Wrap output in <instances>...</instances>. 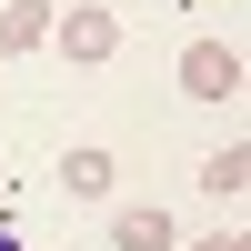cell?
Segmentation results:
<instances>
[{"instance_id": "cell-1", "label": "cell", "mask_w": 251, "mask_h": 251, "mask_svg": "<svg viewBox=\"0 0 251 251\" xmlns=\"http://www.w3.org/2000/svg\"><path fill=\"white\" fill-rule=\"evenodd\" d=\"M50 40H60V60L100 71V60L121 50V10H100V0H71V10H50Z\"/></svg>"}, {"instance_id": "cell-2", "label": "cell", "mask_w": 251, "mask_h": 251, "mask_svg": "<svg viewBox=\"0 0 251 251\" xmlns=\"http://www.w3.org/2000/svg\"><path fill=\"white\" fill-rule=\"evenodd\" d=\"M241 50H231V40H191V50H181V91H191V100H211V111H221V100H241Z\"/></svg>"}, {"instance_id": "cell-3", "label": "cell", "mask_w": 251, "mask_h": 251, "mask_svg": "<svg viewBox=\"0 0 251 251\" xmlns=\"http://www.w3.org/2000/svg\"><path fill=\"white\" fill-rule=\"evenodd\" d=\"M181 231H171V211L161 201H131V211H111V251H171Z\"/></svg>"}, {"instance_id": "cell-4", "label": "cell", "mask_w": 251, "mask_h": 251, "mask_svg": "<svg viewBox=\"0 0 251 251\" xmlns=\"http://www.w3.org/2000/svg\"><path fill=\"white\" fill-rule=\"evenodd\" d=\"M50 10H60V0H0V60L40 50V40H50Z\"/></svg>"}, {"instance_id": "cell-5", "label": "cell", "mask_w": 251, "mask_h": 251, "mask_svg": "<svg viewBox=\"0 0 251 251\" xmlns=\"http://www.w3.org/2000/svg\"><path fill=\"white\" fill-rule=\"evenodd\" d=\"M111 181H121V161H111V151H91V141H80V151H60V191H80V201H100Z\"/></svg>"}, {"instance_id": "cell-6", "label": "cell", "mask_w": 251, "mask_h": 251, "mask_svg": "<svg viewBox=\"0 0 251 251\" xmlns=\"http://www.w3.org/2000/svg\"><path fill=\"white\" fill-rule=\"evenodd\" d=\"M201 191H211V201H241L251 191V141H221V151L201 161Z\"/></svg>"}, {"instance_id": "cell-7", "label": "cell", "mask_w": 251, "mask_h": 251, "mask_svg": "<svg viewBox=\"0 0 251 251\" xmlns=\"http://www.w3.org/2000/svg\"><path fill=\"white\" fill-rule=\"evenodd\" d=\"M191 251H251V241L241 231H211V241H191Z\"/></svg>"}, {"instance_id": "cell-8", "label": "cell", "mask_w": 251, "mask_h": 251, "mask_svg": "<svg viewBox=\"0 0 251 251\" xmlns=\"http://www.w3.org/2000/svg\"><path fill=\"white\" fill-rule=\"evenodd\" d=\"M0 251H20V241H10V231H0Z\"/></svg>"}]
</instances>
